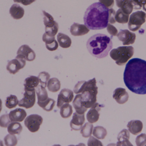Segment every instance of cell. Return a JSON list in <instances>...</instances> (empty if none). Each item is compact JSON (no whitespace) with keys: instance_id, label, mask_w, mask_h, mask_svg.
<instances>
[{"instance_id":"8","label":"cell","mask_w":146,"mask_h":146,"mask_svg":"<svg viewBox=\"0 0 146 146\" xmlns=\"http://www.w3.org/2000/svg\"><path fill=\"white\" fill-rule=\"evenodd\" d=\"M24 97L20 100L18 105L21 107L29 109L33 107L36 102V91L35 89H25Z\"/></svg>"},{"instance_id":"40","label":"cell","mask_w":146,"mask_h":146,"mask_svg":"<svg viewBox=\"0 0 146 146\" xmlns=\"http://www.w3.org/2000/svg\"><path fill=\"white\" fill-rule=\"evenodd\" d=\"M136 145L143 146L145 145L146 144V134L145 133L141 134L137 136L135 140Z\"/></svg>"},{"instance_id":"43","label":"cell","mask_w":146,"mask_h":146,"mask_svg":"<svg viewBox=\"0 0 146 146\" xmlns=\"http://www.w3.org/2000/svg\"><path fill=\"white\" fill-rule=\"evenodd\" d=\"M107 30L108 33L111 35V38H112L113 36H116L118 33V31L117 28L110 23H108L107 25Z\"/></svg>"},{"instance_id":"32","label":"cell","mask_w":146,"mask_h":146,"mask_svg":"<svg viewBox=\"0 0 146 146\" xmlns=\"http://www.w3.org/2000/svg\"><path fill=\"white\" fill-rule=\"evenodd\" d=\"M129 15L123 12L121 9H119L116 13L115 19L116 21L121 24H126L128 22Z\"/></svg>"},{"instance_id":"27","label":"cell","mask_w":146,"mask_h":146,"mask_svg":"<svg viewBox=\"0 0 146 146\" xmlns=\"http://www.w3.org/2000/svg\"><path fill=\"white\" fill-rule=\"evenodd\" d=\"M35 91L37 96V103L44 102L48 98L47 90L45 89V87H43L41 85H38L36 87Z\"/></svg>"},{"instance_id":"47","label":"cell","mask_w":146,"mask_h":146,"mask_svg":"<svg viewBox=\"0 0 146 146\" xmlns=\"http://www.w3.org/2000/svg\"><path fill=\"white\" fill-rule=\"evenodd\" d=\"M2 109V102L1 99H0V113Z\"/></svg>"},{"instance_id":"11","label":"cell","mask_w":146,"mask_h":146,"mask_svg":"<svg viewBox=\"0 0 146 146\" xmlns=\"http://www.w3.org/2000/svg\"><path fill=\"white\" fill-rule=\"evenodd\" d=\"M117 36L118 39L122 42L123 45L133 44L136 39V34L127 29L120 30Z\"/></svg>"},{"instance_id":"46","label":"cell","mask_w":146,"mask_h":146,"mask_svg":"<svg viewBox=\"0 0 146 146\" xmlns=\"http://www.w3.org/2000/svg\"><path fill=\"white\" fill-rule=\"evenodd\" d=\"M36 0H19V3H21L25 6L30 5Z\"/></svg>"},{"instance_id":"26","label":"cell","mask_w":146,"mask_h":146,"mask_svg":"<svg viewBox=\"0 0 146 146\" xmlns=\"http://www.w3.org/2000/svg\"><path fill=\"white\" fill-rule=\"evenodd\" d=\"M39 81L38 77L35 76H30L25 80L24 85L25 89H35L39 84Z\"/></svg>"},{"instance_id":"31","label":"cell","mask_w":146,"mask_h":146,"mask_svg":"<svg viewBox=\"0 0 146 146\" xmlns=\"http://www.w3.org/2000/svg\"><path fill=\"white\" fill-rule=\"evenodd\" d=\"M73 113L72 107L71 105L65 103L61 107L60 114L63 118H69Z\"/></svg>"},{"instance_id":"4","label":"cell","mask_w":146,"mask_h":146,"mask_svg":"<svg viewBox=\"0 0 146 146\" xmlns=\"http://www.w3.org/2000/svg\"><path fill=\"white\" fill-rule=\"evenodd\" d=\"M95 78L86 81L81 93L83 105L87 109L92 108L97 102L98 87Z\"/></svg>"},{"instance_id":"22","label":"cell","mask_w":146,"mask_h":146,"mask_svg":"<svg viewBox=\"0 0 146 146\" xmlns=\"http://www.w3.org/2000/svg\"><path fill=\"white\" fill-rule=\"evenodd\" d=\"M130 134L127 129H123L119 133L117 136L118 142L117 146H133L129 142Z\"/></svg>"},{"instance_id":"19","label":"cell","mask_w":146,"mask_h":146,"mask_svg":"<svg viewBox=\"0 0 146 146\" xmlns=\"http://www.w3.org/2000/svg\"><path fill=\"white\" fill-rule=\"evenodd\" d=\"M117 6L127 15L131 13L134 7L131 0H115Z\"/></svg>"},{"instance_id":"1","label":"cell","mask_w":146,"mask_h":146,"mask_svg":"<svg viewBox=\"0 0 146 146\" xmlns=\"http://www.w3.org/2000/svg\"><path fill=\"white\" fill-rule=\"evenodd\" d=\"M123 81L132 92L146 94V61L138 58L129 60L124 70Z\"/></svg>"},{"instance_id":"39","label":"cell","mask_w":146,"mask_h":146,"mask_svg":"<svg viewBox=\"0 0 146 146\" xmlns=\"http://www.w3.org/2000/svg\"><path fill=\"white\" fill-rule=\"evenodd\" d=\"M11 121L8 114L3 115L0 117V127L3 128L7 127L9 124L11 123Z\"/></svg>"},{"instance_id":"42","label":"cell","mask_w":146,"mask_h":146,"mask_svg":"<svg viewBox=\"0 0 146 146\" xmlns=\"http://www.w3.org/2000/svg\"><path fill=\"white\" fill-rule=\"evenodd\" d=\"M88 146H103L102 142L97 139H95L93 136H90L88 142Z\"/></svg>"},{"instance_id":"2","label":"cell","mask_w":146,"mask_h":146,"mask_svg":"<svg viewBox=\"0 0 146 146\" xmlns=\"http://www.w3.org/2000/svg\"><path fill=\"white\" fill-rule=\"evenodd\" d=\"M109 9L100 2L94 3L86 10L85 25L92 30H99L107 27L109 23Z\"/></svg>"},{"instance_id":"37","label":"cell","mask_w":146,"mask_h":146,"mask_svg":"<svg viewBox=\"0 0 146 146\" xmlns=\"http://www.w3.org/2000/svg\"><path fill=\"white\" fill-rule=\"evenodd\" d=\"M5 145L7 146H14L18 143V140L14 135H7L4 139Z\"/></svg>"},{"instance_id":"23","label":"cell","mask_w":146,"mask_h":146,"mask_svg":"<svg viewBox=\"0 0 146 146\" xmlns=\"http://www.w3.org/2000/svg\"><path fill=\"white\" fill-rule=\"evenodd\" d=\"M9 13L15 19H20L24 16L25 10L18 4H14L9 9Z\"/></svg>"},{"instance_id":"17","label":"cell","mask_w":146,"mask_h":146,"mask_svg":"<svg viewBox=\"0 0 146 146\" xmlns=\"http://www.w3.org/2000/svg\"><path fill=\"white\" fill-rule=\"evenodd\" d=\"M90 30L86 25L74 23L71 26L70 32L74 36H82L87 34Z\"/></svg>"},{"instance_id":"36","label":"cell","mask_w":146,"mask_h":146,"mask_svg":"<svg viewBox=\"0 0 146 146\" xmlns=\"http://www.w3.org/2000/svg\"><path fill=\"white\" fill-rule=\"evenodd\" d=\"M38 77L39 79V83L41 84V85L45 88L48 85L49 80L50 79V75L47 72H41L39 74Z\"/></svg>"},{"instance_id":"41","label":"cell","mask_w":146,"mask_h":146,"mask_svg":"<svg viewBox=\"0 0 146 146\" xmlns=\"http://www.w3.org/2000/svg\"><path fill=\"white\" fill-rule=\"evenodd\" d=\"M86 81H79L75 86L74 92L75 94L81 93L84 88V86Z\"/></svg>"},{"instance_id":"9","label":"cell","mask_w":146,"mask_h":146,"mask_svg":"<svg viewBox=\"0 0 146 146\" xmlns=\"http://www.w3.org/2000/svg\"><path fill=\"white\" fill-rule=\"evenodd\" d=\"M43 118L38 115H31L27 117L25 121V125L31 133H36L40 129L42 123Z\"/></svg>"},{"instance_id":"34","label":"cell","mask_w":146,"mask_h":146,"mask_svg":"<svg viewBox=\"0 0 146 146\" xmlns=\"http://www.w3.org/2000/svg\"><path fill=\"white\" fill-rule=\"evenodd\" d=\"M93 129V125L90 123H86L82 127L80 133L82 137L85 138H88L92 135Z\"/></svg>"},{"instance_id":"10","label":"cell","mask_w":146,"mask_h":146,"mask_svg":"<svg viewBox=\"0 0 146 146\" xmlns=\"http://www.w3.org/2000/svg\"><path fill=\"white\" fill-rule=\"evenodd\" d=\"M26 60L17 55L15 59L9 61L7 66V69L10 73L15 74L26 65Z\"/></svg>"},{"instance_id":"44","label":"cell","mask_w":146,"mask_h":146,"mask_svg":"<svg viewBox=\"0 0 146 146\" xmlns=\"http://www.w3.org/2000/svg\"><path fill=\"white\" fill-rule=\"evenodd\" d=\"M115 11L113 9L110 8L109 9V22L110 24H114L116 22L115 19Z\"/></svg>"},{"instance_id":"18","label":"cell","mask_w":146,"mask_h":146,"mask_svg":"<svg viewBox=\"0 0 146 146\" xmlns=\"http://www.w3.org/2000/svg\"><path fill=\"white\" fill-rule=\"evenodd\" d=\"M27 115L26 112L25 110L18 108L10 111L9 114V116L11 122H21L25 120Z\"/></svg>"},{"instance_id":"20","label":"cell","mask_w":146,"mask_h":146,"mask_svg":"<svg viewBox=\"0 0 146 146\" xmlns=\"http://www.w3.org/2000/svg\"><path fill=\"white\" fill-rule=\"evenodd\" d=\"M129 131L134 135L141 133L143 128V123L139 120H133L129 122L127 125Z\"/></svg>"},{"instance_id":"45","label":"cell","mask_w":146,"mask_h":146,"mask_svg":"<svg viewBox=\"0 0 146 146\" xmlns=\"http://www.w3.org/2000/svg\"><path fill=\"white\" fill-rule=\"evenodd\" d=\"M100 3L108 8H111L114 6V0H99Z\"/></svg>"},{"instance_id":"14","label":"cell","mask_w":146,"mask_h":146,"mask_svg":"<svg viewBox=\"0 0 146 146\" xmlns=\"http://www.w3.org/2000/svg\"><path fill=\"white\" fill-rule=\"evenodd\" d=\"M103 107L104 105L99 104L98 103H95L94 105L86 115L87 119L89 123H95L98 121L100 116L99 112Z\"/></svg>"},{"instance_id":"3","label":"cell","mask_w":146,"mask_h":146,"mask_svg":"<svg viewBox=\"0 0 146 146\" xmlns=\"http://www.w3.org/2000/svg\"><path fill=\"white\" fill-rule=\"evenodd\" d=\"M88 50L98 58L106 57L113 47L111 38L106 34L98 33L92 36L86 43Z\"/></svg>"},{"instance_id":"16","label":"cell","mask_w":146,"mask_h":146,"mask_svg":"<svg viewBox=\"0 0 146 146\" xmlns=\"http://www.w3.org/2000/svg\"><path fill=\"white\" fill-rule=\"evenodd\" d=\"M85 121L84 114H79L76 112H75L73 115L72 119L70 122V126L72 130L75 131L80 130Z\"/></svg>"},{"instance_id":"33","label":"cell","mask_w":146,"mask_h":146,"mask_svg":"<svg viewBox=\"0 0 146 146\" xmlns=\"http://www.w3.org/2000/svg\"><path fill=\"white\" fill-rule=\"evenodd\" d=\"M107 134L106 129L103 127L98 126L94 128L93 135L94 137L99 139H104Z\"/></svg>"},{"instance_id":"30","label":"cell","mask_w":146,"mask_h":146,"mask_svg":"<svg viewBox=\"0 0 146 146\" xmlns=\"http://www.w3.org/2000/svg\"><path fill=\"white\" fill-rule=\"evenodd\" d=\"M37 103L44 110L47 111H50L54 109L56 101L52 99L48 98V99L44 102Z\"/></svg>"},{"instance_id":"25","label":"cell","mask_w":146,"mask_h":146,"mask_svg":"<svg viewBox=\"0 0 146 146\" xmlns=\"http://www.w3.org/2000/svg\"><path fill=\"white\" fill-rule=\"evenodd\" d=\"M57 39L59 45L62 48L67 49L71 46L72 40L68 35L60 33L57 35Z\"/></svg>"},{"instance_id":"13","label":"cell","mask_w":146,"mask_h":146,"mask_svg":"<svg viewBox=\"0 0 146 146\" xmlns=\"http://www.w3.org/2000/svg\"><path fill=\"white\" fill-rule=\"evenodd\" d=\"M17 55L28 61H32L36 58V55L34 51L27 45L21 46L17 51Z\"/></svg>"},{"instance_id":"24","label":"cell","mask_w":146,"mask_h":146,"mask_svg":"<svg viewBox=\"0 0 146 146\" xmlns=\"http://www.w3.org/2000/svg\"><path fill=\"white\" fill-rule=\"evenodd\" d=\"M73 105L76 111L78 114H84L87 110L88 109L83 105L81 94H78L76 96L73 101Z\"/></svg>"},{"instance_id":"6","label":"cell","mask_w":146,"mask_h":146,"mask_svg":"<svg viewBox=\"0 0 146 146\" xmlns=\"http://www.w3.org/2000/svg\"><path fill=\"white\" fill-rule=\"evenodd\" d=\"M146 14L142 11H138L132 13L128 21V27L132 31H136L145 22Z\"/></svg>"},{"instance_id":"35","label":"cell","mask_w":146,"mask_h":146,"mask_svg":"<svg viewBox=\"0 0 146 146\" xmlns=\"http://www.w3.org/2000/svg\"><path fill=\"white\" fill-rule=\"evenodd\" d=\"M19 100L15 95H11L7 97L5 101V105L9 109L15 108L19 104Z\"/></svg>"},{"instance_id":"21","label":"cell","mask_w":146,"mask_h":146,"mask_svg":"<svg viewBox=\"0 0 146 146\" xmlns=\"http://www.w3.org/2000/svg\"><path fill=\"white\" fill-rule=\"evenodd\" d=\"M42 40L45 43L47 49L50 51H54L58 49L59 45L55 39V37H50L45 33L43 35Z\"/></svg>"},{"instance_id":"12","label":"cell","mask_w":146,"mask_h":146,"mask_svg":"<svg viewBox=\"0 0 146 146\" xmlns=\"http://www.w3.org/2000/svg\"><path fill=\"white\" fill-rule=\"evenodd\" d=\"M74 93L70 89H62L60 94L58 95L57 99V106L58 108L61 107L65 103H68L72 101L74 98Z\"/></svg>"},{"instance_id":"28","label":"cell","mask_w":146,"mask_h":146,"mask_svg":"<svg viewBox=\"0 0 146 146\" xmlns=\"http://www.w3.org/2000/svg\"><path fill=\"white\" fill-rule=\"evenodd\" d=\"M22 130V126L18 122H12L7 127L8 132L10 134H20Z\"/></svg>"},{"instance_id":"48","label":"cell","mask_w":146,"mask_h":146,"mask_svg":"<svg viewBox=\"0 0 146 146\" xmlns=\"http://www.w3.org/2000/svg\"><path fill=\"white\" fill-rule=\"evenodd\" d=\"M14 2L15 3H19V0H13Z\"/></svg>"},{"instance_id":"7","label":"cell","mask_w":146,"mask_h":146,"mask_svg":"<svg viewBox=\"0 0 146 146\" xmlns=\"http://www.w3.org/2000/svg\"><path fill=\"white\" fill-rule=\"evenodd\" d=\"M44 23L45 26V33L50 37H55L59 30V25L54 20L53 16L45 11H43Z\"/></svg>"},{"instance_id":"15","label":"cell","mask_w":146,"mask_h":146,"mask_svg":"<svg viewBox=\"0 0 146 146\" xmlns=\"http://www.w3.org/2000/svg\"><path fill=\"white\" fill-rule=\"evenodd\" d=\"M113 98L118 104H123L127 102L129 96L126 89L118 87L114 91Z\"/></svg>"},{"instance_id":"29","label":"cell","mask_w":146,"mask_h":146,"mask_svg":"<svg viewBox=\"0 0 146 146\" xmlns=\"http://www.w3.org/2000/svg\"><path fill=\"white\" fill-rule=\"evenodd\" d=\"M47 86L50 91L53 93L57 92L60 89V81L57 78H52L49 80Z\"/></svg>"},{"instance_id":"38","label":"cell","mask_w":146,"mask_h":146,"mask_svg":"<svg viewBox=\"0 0 146 146\" xmlns=\"http://www.w3.org/2000/svg\"><path fill=\"white\" fill-rule=\"evenodd\" d=\"M135 9H141L143 8L146 12V0H131Z\"/></svg>"},{"instance_id":"5","label":"cell","mask_w":146,"mask_h":146,"mask_svg":"<svg viewBox=\"0 0 146 146\" xmlns=\"http://www.w3.org/2000/svg\"><path fill=\"white\" fill-rule=\"evenodd\" d=\"M134 49L132 46H120L113 49L110 52L111 57L119 66L125 65L133 55Z\"/></svg>"}]
</instances>
